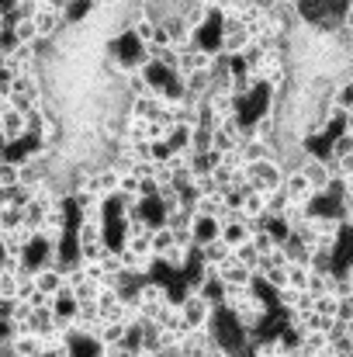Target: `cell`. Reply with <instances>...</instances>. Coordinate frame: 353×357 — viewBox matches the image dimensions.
Returning a JSON list of instances; mask_svg holds the SVG:
<instances>
[{"label":"cell","mask_w":353,"mask_h":357,"mask_svg":"<svg viewBox=\"0 0 353 357\" xmlns=\"http://www.w3.org/2000/svg\"><path fill=\"white\" fill-rule=\"evenodd\" d=\"M246 174H249V188L253 191H263V195H270V191H281L284 188V167L277 163V160H260V163H249L246 167Z\"/></svg>","instance_id":"6da1fadb"},{"label":"cell","mask_w":353,"mask_h":357,"mask_svg":"<svg viewBox=\"0 0 353 357\" xmlns=\"http://www.w3.org/2000/svg\"><path fill=\"white\" fill-rule=\"evenodd\" d=\"M180 309H184V323L187 330H212L219 309L205 298V295H184L180 298Z\"/></svg>","instance_id":"7a4b0ae2"},{"label":"cell","mask_w":353,"mask_h":357,"mask_svg":"<svg viewBox=\"0 0 353 357\" xmlns=\"http://www.w3.org/2000/svg\"><path fill=\"white\" fill-rule=\"evenodd\" d=\"M301 170H305V177L312 181V188H315V195H319V198L333 191V184H336V170H333V163H329L326 156L308 153V156H305V163H301Z\"/></svg>","instance_id":"3957f363"},{"label":"cell","mask_w":353,"mask_h":357,"mask_svg":"<svg viewBox=\"0 0 353 357\" xmlns=\"http://www.w3.org/2000/svg\"><path fill=\"white\" fill-rule=\"evenodd\" d=\"M21 139H28V115L17 105H0V142L14 146Z\"/></svg>","instance_id":"277c9868"},{"label":"cell","mask_w":353,"mask_h":357,"mask_svg":"<svg viewBox=\"0 0 353 357\" xmlns=\"http://www.w3.org/2000/svg\"><path fill=\"white\" fill-rule=\"evenodd\" d=\"M170 298H173V295H170V284H163V281L149 278V281H142V284H139V295H135L132 302H139V305H142V312L152 319V316H156Z\"/></svg>","instance_id":"5b68a950"},{"label":"cell","mask_w":353,"mask_h":357,"mask_svg":"<svg viewBox=\"0 0 353 357\" xmlns=\"http://www.w3.org/2000/svg\"><path fill=\"white\" fill-rule=\"evenodd\" d=\"M35 288H38L49 302H56L59 295L70 291V288H66V271H63V267H38V271H35Z\"/></svg>","instance_id":"8992f818"},{"label":"cell","mask_w":353,"mask_h":357,"mask_svg":"<svg viewBox=\"0 0 353 357\" xmlns=\"http://www.w3.org/2000/svg\"><path fill=\"white\" fill-rule=\"evenodd\" d=\"M284 191L291 195V202L295 205H315V188H312V181L305 177V170H291L288 177H284Z\"/></svg>","instance_id":"52a82bcc"},{"label":"cell","mask_w":353,"mask_h":357,"mask_svg":"<svg viewBox=\"0 0 353 357\" xmlns=\"http://www.w3.org/2000/svg\"><path fill=\"white\" fill-rule=\"evenodd\" d=\"M235 257V250L226 243V239H215V243H208V246H198V264L201 267H222V264H229Z\"/></svg>","instance_id":"ba28073f"},{"label":"cell","mask_w":353,"mask_h":357,"mask_svg":"<svg viewBox=\"0 0 353 357\" xmlns=\"http://www.w3.org/2000/svg\"><path fill=\"white\" fill-rule=\"evenodd\" d=\"M219 278H222V284H226V288H239V291H246V288H253V278H256V274H253L249 267H242V264L233 257L229 264H222V267H219Z\"/></svg>","instance_id":"9c48e42d"},{"label":"cell","mask_w":353,"mask_h":357,"mask_svg":"<svg viewBox=\"0 0 353 357\" xmlns=\"http://www.w3.org/2000/svg\"><path fill=\"white\" fill-rule=\"evenodd\" d=\"M253 229H256V226H253L249 219L233 215V219L222 226V239H226V243H229V246L235 250V246H242V243H249V239H253Z\"/></svg>","instance_id":"30bf717a"},{"label":"cell","mask_w":353,"mask_h":357,"mask_svg":"<svg viewBox=\"0 0 353 357\" xmlns=\"http://www.w3.org/2000/svg\"><path fill=\"white\" fill-rule=\"evenodd\" d=\"M0 351H14V357H42L45 340H42V333H17V340L10 347H0Z\"/></svg>","instance_id":"8fae6325"},{"label":"cell","mask_w":353,"mask_h":357,"mask_svg":"<svg viewBox=\"0 0 353 357\" xmlns=\"http://www.w3.org/2000/svg\"><path fill=\"white\" fill-rule=\"evenodd\" d=\"M191 233H194V243H198V246H208V243L222 239V222H219V219H201V215H194Z\"/></svg>","instance_id":"7c38bea8"},{"label":"cell","mask_w":353,"mask_h":357,"mask_svg":"<svg viewBox=\"0 0 353 357\" xmlns=\"http://www.w3.org/2000/svg\"><path fill=\"white\" fill-rule=\"evenodd\" d=\"M73 239H77V246H87V243H104V239H108V233H104V222H77Z\"/></svg>","instance_id":"4fadbf2b"},{"label":"cell","mask_w":353,"mask_h":357,"mask_svg":"<svg viewBox=\"0 0 353 357\" xmlns=\"http://www.w3.org/2000/svg\"><path fill=\"white\" fill-rule=\"evenodd\" d=\"M212 149H215V128H208V125L191 128V153L201 156V153H212Z\"/></svg>","instance_id":"5bb4252c"},{"label":"cell","mask_w":353,"mask_h":357,"mask_svg":"<svg viewBox=\"0 0 353 357\" xmlns=\"http://www.w3.org/2000/svg\"><path fill=\"white\" fill-rule=\"evenodd\" d=\"M312 260L305 264H288V288H298V291H308V278H312Z\"/></svg>","instance_id":"9a60e30c"},{"label":"cell","mask_w":353,"mask_h":357,"mask_svg":"<svg viewBox=\"0 0 353 357\" xmlns=\"http://www.w3.org/2000/svg\"><path fill=\"white\" fill-rule=\"evenodd\" d=\"M17 291H21V274L0 271V302H17Z\"/></svg>","instance_id":"2e32d148"},{"label":"cell","mask_w":353,"mask_h":357,"mask_svg":"<svg viewBox=\"0 0 353 357\" xmlns=\"http://www.w3.org/2000/svg\"><path fill=\"white\" fill-rule=\"evenodd\" d=\"M242 156H246V163H260V160H270V142H260V139H246V142H242Z\"/></svg>","instance_id":"e0dca14e"},{"label":"cell","mask_w":353,"mask_h":357,"mask_svg":"<svg viewBox=\"0 0 353 357\" xmlns=\"http://www.w3.org/2000/svg\"><path fill=\"white\" fill-rule=\"evenodd\" d=\"M17 184H21V163H14V160H0V191L17 188Z\"/></svg>","instance_id":"ac0fdd59"},{"label":"cell","mask_w":353,"mask_h":357,"mask_svg":"<svg viewBox=\"0 0 353 357\" xmlns=\"http://www.w3.org/2000/svg\"><path fill=\"white\" fill-rule=\"evenodd\" d=\"M21 226H24V212L21 208H0V236L17 233Z\"/></svg>","instance_id":"d6986e66"},{"label":"cell","mask_w":353,"mask_h":357,"mask_svg":"<svg viewBox=\"0 0 353 357\" xmlns=\"http://www.w3.org/2000/svg\"><path fill=\"white\" fill-rule=\"evenodd\" d=\"M177 246V233L173 229H166V226H156V233H152V253L156 257H163L166 250H173Z\"/></svg>","instance_id":"ffe728a7"},{"label":"cell","mask_w":353,"mask_h":357,"mask_svg":"<svg viewBox=\"0 0 353 357\" xmlns=\"http://www.w3.org/2000/svg\"><path fill=\"white\" fill-rule=\"evenodd\" d=\"M333 105L343 112V115H353V80H343L333 94Z\"/></svg>","instance_id":"44dd1931"},{"label":"cell","mask_w":353,"mask_h":357,"mask_svg":"<svg viewBox=\"0 0 353 357\" xmlns=\"http://www.w3.org/2000/svg\"><path fill=\"white\" fill-rule=\"evenodd\" d=\"M249 243H253V246H256V250H260L263 257H267V253H274V250L281 246L277 239L270 236V229H267V226H256V229H253V239H249Z\"/></svg>","instance_id":"7402d4cb"},{"label":"cell","mask_w":353,"mask_h":357,"mask_svg":"<svg viewBox=\"0 0 353 357\" xmlns=\"http://www.w3.org/2000/svg\"><path fill=\"white\" fill-rule=\"evenodd\" d=\"M263 226H267V229H270V236L277 239V243H281V246H284V243H288V239L295 236V229H291V226H288V222H284V219H267V222H263Z\"/></svg>","instance_id":"603a6c76"},{"label":"cell","mask_w":353,"mask_h":357,"mask_svg":"<svg viewBox=\"0 0 353 357\" xmlns=\"http://www.w3.org/2000/svg\"><path fill=\"white\" fill-rule=\"evenodd\" d=\"M340 305H343V298H340V295H326V298H319V302H315V312L340 319Z\"/></svg>","instance_id":"cb8c5ba5"},{"label":"cell","mask_w":353,"mask_h":357,"mask_svg":"<svg viewBox=\"0 0 353 357\" xmlns=\"http://www.w3.org/2000/svg\"><path fill=\"white\" fill-rule=\"evenodd\" d=\"M222 167H226V170H246L249 163H246L242 149H226V153H222Z\"/></svg>","instance_id":"d4e9b609"},{"label":"cell","mask_w":353,"mask_h":357,"mask_svg":"<svg viewBox=\"0 0 353 357\" xmlns=\"http://www.w3.org/2000/svg\"><path fill=\"white\" fill-rule=\"evenodd\" d=\"M343 28H350L353 31V0L347 3V10H343Z\"/></svg>","instance_id":"484cf974"},{"label":"cell","mask_w":353,"mask_h":357,"mask_svg":"<svg viewBox=\"0 0 353 357\" xmlns=\"http://www.w3.org/2000/svg\"><path fill=\"white\" fill-rule=\"evenodd\" d=\"M284 3H291V7H298V3H305V0H284Z\"/></svg>","instance_id":"4316f807"},{"label":"cell","mask_w":353,"mask_h":357,"mask_svg":"<svg viewBox=\"0 0 353 357\" xmlns=\"http://www.w3.org/2000/svg\"><path fill=\"white\" fill-rule=\"evenodd\" d=\"M281 357H295V354H281Z\"/></svg>","instance_id":"83f0119b"}]
</instances>
